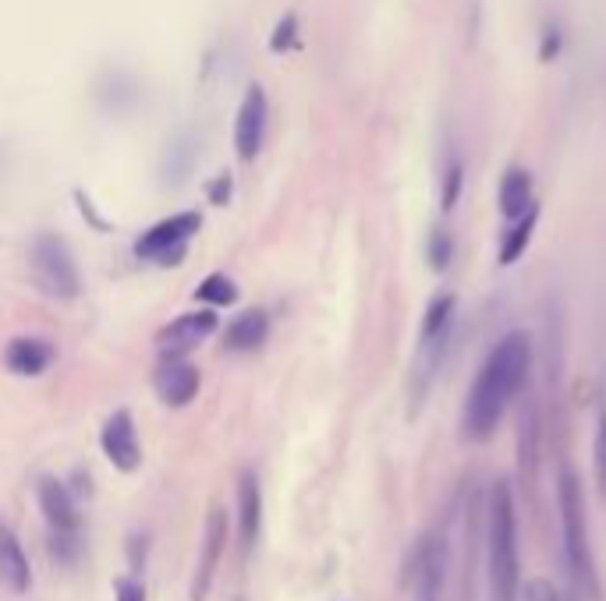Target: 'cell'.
Here are the masks:
<instances>
[{
    "label": "cell",
    "mask_w": 606,
    "mask_h": 601,
    "mask_svg": "<svg viewBox=\"0 0 606 601\" xmlns=\"http://www.w3.org/2000/svg\"><path fill=\"white\" fill-rule=\"evenodd\" d=\"M529 368H532V340L529 333L514 329V333H507L497 347L489 351V357L472 382L469 400H464V410H461L464 439L486 442L497 432L507 404H511L514 393L529 379Z\"/></svg>",
    "instance_id": "6da1fadb"
},
{
    "label": "cell",
    "mask_w": 606,
    "mask_h": 601,
    "mask_svg": "<svg viewBox=\"0 0 606 601\" xmlns=\"http://www.w3.org/2000/svg\"><path fill=\"white\" fill-rule=\"evenodd\" d=\"M486 588L489 601H518L521 563H518V510L507 481H493L486 506Z\"/></svg>",
    "instance_id": "7a4b0ae2"
},
{
    "label": "cell",
    "mask_w": 606,
    "mask_h": 601,
    "mask_svg": "<svg viewBox=\"0 0 606 601\" xmlns=\"http://www.w3.org/2000/svg\"><path fill=\"white\" fill-rule=\"evenodd\" d=\"M557 510H560V538H563V560H568V574L574 588L589 601H599V577L596 560H592L589 545V520H585V499L582 481L571 467H560L557 478Z\"/></svg>",
    "instance_id": "3957f363"
},
{
    "label": "cell",
    "mask_w": 606,
    "mask_h": 601,
    "mask_svg": "<svg viewBox=\"0 0 606 601\" xmlns=\"http://www.w3.org/2000/svg\"><path fill=\"white\" fill-rule=\"evenodd\" d=\"M36 287L44 291L47 297L58 300H72L82 291V277L75 266V255L68 248V241L58 234H39L33 241V255H29Z\"/></svg>",
    "instance_id": "277c9868"
},
{
    "label": "cell",
    "mask_w": 606,
    "mask_h": 601,
    "mask_svg": "<svg viewBox=\"0 0 606 601\" xmlns=\"http://www.w3.org/2000/svg\"><path fill=\"white\" fill-rule=\"evenodd\" d=\"M199 226H203L199 212H178L171 220H160L157 226H149V231L138 237L135 255L138 259L160 262V266H178L185 259L189 241L199 234Z\"/></svg>",
    "instance_id": "5b68a950"
},
{
    "label": "cell",
    "mask_w": 606,
    "mask_h": 601,
    "mask_svg": "<svg viewBox=\"0 0 606 601\" xmlns=\"http://www.w3.org/2000/svg\"><path fill=\"white\" fill-rule=\"evenodd\" d=\"M266 124H270V103H266L263 85H249V93L238 107L234 121V152L238 160H256L263 142H266Z\"/></svg>",
    "instance_id": "8992f818"
},
{
    "label": "cell",
    "mask_w": 606,
    "mask_h": 601,
    "mask_svg": "<svg viewBox=\"0 0 606 601\" xmlns=\"http://www.w3.org/2000/svg\"><path fill=\"white\" fill-rule=\"evenodd\" d=\"M217 333V315L203 308V311H189V315H178L171 326L160 329L157 336V347L167 361H178V357H185L189 351H195L206 336Z\"/></svg>",
    "instance_id": "52a82bcc"
},
{
    "label": "cell",
    "mask_w": 606,
    "mask_h": 601,
    "mask_svg": "<svg viewBox=\"0 0 606 601\" xmlns=\"http://www.w3.org/2000/svg\"><path fill=\"white\" fill-rule=\"evenodd\" d=\"M223 549H228V513L214 506L206 517L203 552H199V563H195V577H192V601H206L209 588H214L217 569H220Z\"/></svg>",
    "instance_id": "ba28073f"
},
{
    "label": "cell",
    "mask_w": 606,
    "mask_h": 601,
    "mask_svg": "<svg viewBox=\"0 0 606 601\" xmlns=\"http://www.w3.org/2000/svg\"><path fill=\"white\" fill-rule=\"evenodd\" d=\"M100 446L107 453V461L114 464L124 475L143 464V446H138V432H135V418L132 410H114L100 432Z\"/></svg>",
    "instance_id": "9c48e42d"
},
{
    "label": "cell",
    "mask_w": 606,
    "mask_h": 601,
    "mask_svg": "<svg viewBox=\"0 0 606 601\" xmlns=\"http://www.w3.org/2000/svg\"><path fill=\"white\" fill-rule=\"evenodd\" d=\"M415 601H444L447 580V545L444 538H422L415 549Z\"/></svg>",
    "instance_id": "30bf717a"
},
{
    "label": "cell",
    "mask_w": 606,
    "mask_h": 601,
    "mask_svg": "<svg viewBox=\"0 0 606 601\" xmlns=\"http://www.w3.org/2000/svg\"><path fill=\"white\" fill-rule=\"evenodd\" d=\"M39 510L50 524V538H78V510L64 481L44 478L39 481Z\"/></svg>",
    "instance_id": "8fae6325"
},
{
    "label": "cell",
    "mask_w": 606,
    "mask_h": 601,
    "mask_svg": "<svg viewBox=\"0 0 606 601\" xmlns=\"http://www.w3.org/2000/svg\"><path fill=\"white\" fill-rule=\"evenodd\" d=\"M153 390L163 400L167 407H185L199 393V368L189 361H163L153 376Z\"/></svg>",
    "instance_id": "7c38bea8"
},
{
    "label": "cell",
    "mask_w": 606,
    "mask_h": 601,
    "mask_svg": "<svg viewBox=\"0 0 606 601\" xmlns=\"http://www.w3.org/2000/svg\"><path fill=\"white\" fill-rule=\"evenodd\" d=\"M33 584L29 555H25L19 535L8 524H0V588L11 594H25Z\"/></svg>",
    "instance_id": "4fadbf2b"
},
{
    "label": "cell",
    "mask_w": 606,
    "mask_h": 601,
    "mask_svg": "<svg viewBox=\"0 0 606 601\" xmlns=\"http://www.w3.org/2000/svg\"><path fill=\"white\" fill-rule=\"evenodd\" d=\"M259 527H263V489H259V478L245 470L242 481H238V535H242L245 552L256 545Z\"/></svg>",
    "instance_id": "5bb4252c"
},
{
    "label": "cell",
    "mask_w": 606,
    "mask_h": 601,
    "mask_svg": "<svg viewBox=\"0 0 606 601\" xmlns=\"http://www.w3.org/2000/svg\"><path fill=\"white\" fill-rule=\"evenodd\" d=\"M50 361H53V347L39 336H19V340H11L4 351V365L15 371V376H25V379L44 376Z\"/></svg>",
    "instance_id": "9a60e30c"
},
{
    "label": "cell",
    "mask_w": 606,
    "mask_h": 601,
    "mask_svg": "<svg viewBox=\"0 0 606 601\" xmlns=\"http://www.w3.org/2000/svg\"><path fill=\"white\" fill-rule=\"evenodd\" d=\"M497 198H500V212L511 223L518 217H525V212L535 206L532 203V174H529V170L525 167H511V170H507V174L500 177Z\"/></svg>",
    "instance_id": "2e32d148"
},
{
    "label": "cell",
    "mask_w": 606,
    "mask_h": 601,
    "mask_svg": "<svg viewBox=\"0 0 606 601\" xmlns=\"http://www.w3.org/2000/svg\"><path fill=\"white\" fill-rule=\"evenodd\" d=\"M266 333H270V319H266V311H242L238 319L228 326V336H223V347L228 351H256L259 343L266 340Z\"/></svg>",
    "instance_id": "e0dca14e"
},
{
    "label": "cell",
    "mask_w": 606,
    "mask_h": 601,
    "mask_svg": "<svg viewBox=\"0 0 606 601\" xmlns=\"http://www.w3.org/2000/svg\"><path fill=\"white\" fill-rule=\"evenodd\" d=\"M455 311H458L455 294H440V297H433V305L426 308V319H422L419 343H444V340H450V326H455Z\"/></svg>",
    "instance_id": "ac0fdd59"
},
{
    "label": "cell",
    "mask_w": 606,
    "mask_h": 601,
    "mask_svg": "<svg viewBox=\"0 0 606 601\" xmlns=\"http://www.w3.org/2000/svg\"><path fill=\"white\" fill-rule=\"evenodd\" d=\"M535 223H540V206H532L525 217H518L514 226L507 231L504 245H500V262L504 266H514L521 255H525V248L532 245V234H535Z\"/></svg>",
    "instance_id": "d6986e66"
},
{
    "label": "cell",
    "mask_w": 606,
    "mask_h": 601,
    "mask_svg": "<svg viewBox=\"0 0 606 601\" xmlns=\"http://www.w3.org/2000/svg\"><path fill=\"white\" fill-rule=\"evenodd\" d=\"M199 297L206 300V305H234V283L231 277H223V273H214V277H206L203 280V287H199Z\"/></svg>",
    "instance_id": "ffe728a7"
},
{
    "label": "cell",
    "mask_w": 606,
    "mask_h": 601,
    "mask_svg": "<svg viewBox=\"0 0 606 601\" xmlns=\"http://www.w3.org/2000/svg\"><path fill=\"white\" fill-rule=\"evenodd\" d=\"M592 470H596V485L606 499V404L599 407V421H596V442H592Z\"/></svg>",
    "instance_id": "44dd1931"
},
{
    "label": "cell",
    "mask_w": 606,
    "mask_h": 601,
    "mask_svg": "<svg viewBox=\"0 0 606 601\" xmlns=\"http://www.w3.org/2000/svg\"><path fill=\"white\" fill-rule=\"evenodd\" d=\"M450 259H455V237L440 226V231H433V237H429V266L436 269V273H444Z\"/></svg>",
    "instance_id": "7402d4cb"
},
{
    "label": "cell",
    "mask_w": 606,
    "mask_h": 601,
    "mask_svg": "<svg viewBox=\"0 0 606 601\" xmlns=\"http://www.w3.org/2000/svg\"><path fill=\"white\" fill-rule=\"evenodd\" d=\"M461 184H464V167H461V160H450L447 163V174H444V209L447 212L458 206Z\"/></svg>",
    "instance_id": "603a6c76"
},
{
    "label": "cell",
    "mask_w": 606,
    "mask_h": 601,
    "mask_svg": "<svg viewBox=\"0 0 606 601\" xmlns=\"http://www.w3.org/2000/svg\"><path fill=\"white\" fill-rule=\"evenodd\" d=\"M114 594H118V601H146V588L135 577H118Z\"/></svg>",
    "instance_id": "cb8c5ba5"
},
{
    "label": "cell",
    "mask_w": 606,
    "mask_h": 601,
    "mask_svg": "<svg viewBox=\"0 0 606 601\" xmlns=\"http://www.w3.org/2000/svg\"><path fill=\"white\" fill-rule=\"evenodd\" d=\"M525 601H563L549 580H529L525 584Z\"/></svg>",
    "instance_id": "d4e9b609"
},
{
    "label": "cell",
    "mask_w": 606,
    "mask_h": 601,
    "mask_svg": "<svg viewBox=\"0 0 606 601\" xmlns=\"http://www.w3.org/2000/svg\"><path fill=\"white\" fill-rule=\"evenodd\" d=\"M560 53V28L557 25H546V36H543V61Z\"/></svg>",
    "instance_id": "484cf974"
},
{
    "label": "cell",
    "mask_w": 606,
    "mask_h": 601,
    "mask_svg": "<svg viewBox=\"0 0 606 601\" xmlns=\"http://www.w3.org/2000/svg\"><path fill=\"white\" fill-rule=\"evenodd\" d=\"M228 195H231V177H220L214 184V192H209V198H214L217 206H223V203H228Z\"/></svg>",
    "instance_id": "4316f807"
}]
</instances>
